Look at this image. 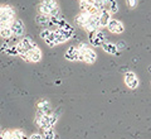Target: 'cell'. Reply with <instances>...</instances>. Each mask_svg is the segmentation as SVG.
Listing matches in <instances>:
<instances>
[{"label":"cell","instance_id":"484cf974","mask_svg":"<svg viewBox=\"0 0 151 139\" xmlns=\"http://www.w3.org/2000/svg\"><path fill=\"white\" fill-rule=\"evenodd\" d=\"M29 139H44V138H43V135H40V134L35 133V134H32V135L29 137Z\"/></svg>","mask_w":151,"mask_h":139},{"label":"cell","instance_id":"3957f363","mask_svg":"<svg viewBox=\"0 0 151 139\" xmlns=\"http://www.w3.org/2000/svg\"><path fill=\"white\" fill-rule=\"evenodd\" d=\"M10 29H12V33H13V37L15 38H20L24 34V31H25V25L23 23L22 19H14V22L12 23L10 25Z\"/></svg>","mask_w":151,"mask_h":139},{"label":"cell","instance_id":"52a82bcc","mask_svg":"<svg viewBox=\"0 0 151 139\" xmlns=\"http://www.w3.org/2000/svg\"><path fill=\"white\" fill-rule=\"evenodd\" d=\"M27 55H28V62H33V63L39 62L42 60V56H43V53H42L39 47H37V48L29 51Z\"/></svg>","mask_w":151,"mask_h":139},{"label":"cell","instance_id":"8fae6325","mask_svg":"<svg viewBox=\"0 0 151 139\" xmlns=\"http://www.w3.org/2000/svg\"><path fill=\"white\" fill-rule=\"evenodd\" d=\"M111 15H112V14L108 10H105V12H102L100 14V27L101 28H106L107 27V24L110 23V20L112 19Z\"/></svg>","mask_w":151,"mask_h":139},{"label":"cell","instance_id":"83f0119b","mask_svg":"<svg viewBox=\"0 0 151 139\" xmlns=\"http://www.w3.org/2000/svg\"><path fill=\"white\" fill-rule=\"evenodd\" d=\"M22 139H29V138H28V137H25V134H24V137H23Z\"/></svg>","mask_w":151,"mask_h":139},{"label":"cell","instance_id":"8992f818","mask_svg":"<svg viewBox=\"0 0 151 139\" xmlns=\"http://www.w3.org/2000/svg\"><path fill=\"white\" fill-rule=\"evenodd\" d=\"M125 84L129 89H136L139 86V79L132 71H129V72L125 74Z\"/></svg>","mask_w":151,"mask_h":139},{"label":"cell","instance_id":"44dd1931","mask_svg":"<svg viewBox=\"0 0 151 139\" xmlns=\"http://www.w3.org/2000/svg\"><path fill=\"white\" fill-rule=\"evenodd\" d=\"M108 12H110L111 14H115L119 12V5H117L116 0H113V1L110 3V7H108Z\"/></svg>","mask_w":151,"mask_h":139},{"label":"cell","instance_id":"277c9868","mask_svg":"<svg viewBox=\"0 0 151 139\" xmlns=\"http://www.w3.org/2000/svg\"><path fill=\"white\" fill-rule=\"evenodd\" d=\"M84 29H86L87 32H89V33L97 31V29H101V27H100V15H98V14L89 15L86 25H84Z\"/></svg>","mask_w":151,"mask_h":139},{"label":"cell","instance_id":"7402d4cb","mask_svg":"<svg viewBox=\"0 0 151 139\" xmlns=\"http://www.w3.org/2000/svg\"><path fill=\"white\" fill-rule=\"evenodd\" d=\"M77 48H78L79 52H82V53H83V52H86L88 48H91V47H89V44H87V43L82 42V43H79V44H78Z\"/></svg>","mask_w":151,"mask_h":139},{"label":"cell","instance_id":"cb8c5ba5","mask_svg":"<svg viewBox=\"0 0 151 139\" xmlns=\"http://www.w3.org/2000/svg\"><path fill=\"white\" fill-rule=\"evenodd\" d=\"M50 32H52L50 29H44V31H42V32H40V38H42V39H43V41H45L47 38L49 37Z\"/></svg>","mask_w":151,"mask_h":139},{"label":"cell","instance_id":"ac0fdd59","mask_svg":"<svg viewBox=\"0 0 151 139\" xmlns=\"http://www.w3.org/2000/svg\"><path fill=\"white\" fill-rule=\"evenodd\" d=\"M38 13L42 14V15H47V17H49L50 10H49V9L47 8L45 5H43V4H39V5H38Z\"/></svg>","mask_w":151,"mask_h":139},{"label":"cell","instance_id":"4316f807","mask_svg":"<svg viewBox=\"0 0 151 139\" xmlns=\"http://www.w3.org/2000/svg\"><path fill=\"white\" fill-rule=\"evenodd\" d=\"M116 47H117V49H124V48H126V44L124 42H120L116 44Z\"/></svg>","mask_w":151,"mask_h":139},{"label":"cell","instance_id":"9c48e42d","mask_svg":"<svg viewBox=\"0 0 151 139\" xmlns=\"http://www.w3.org/2000/svg\"><path fill=\"white\" fill-rule=\"evenodd\" d=\"M78 55H79L78 48L72 46V47H69L67 52H65L64 57H65V60H68V61H78Z\"/></svg>","mask_w":151,"mask_h":139},{"label":"cell","instance_id":"4fadbf2b","mask_svg":"<svg viewBox=\"0 0 151 139\" xmlns=\"http://www.w3.org/2000/svg\"><path fill=\"white\" fill-rule=\"evenodd\" d=\"M103 51L107 52V53H110V55H116V53H119V49H117V47L116 44H113V43H110V42H105L101 46Z\"/></svg>","mask_w":151,"mask_h":139},{"label":"cell","instance_id":"ba28073f","mask_svg":"<svg viewBox=\"0 0 151 139\" xmlns=\"http://www.w3.org/2000/svg\"><path fill=\"white\" fill-rule=\"evenodd\" d=\"M38 111H40V113H43L45 115H50V114H53L52 113V109H50V104L48 100H40L39 103H38Z\"/></svg>","mask_w":151,"mask_h":139},{"label":"cell","instance_id":"ffe728a7","mask_svg":"<svg viewBox=\"0 0 151 139\" xmlns=\"http://www.w3.org/2000/svg\"><path fill=\"white\" fill-rule=\"evenodd\" d=\"M54 37H55V32H54V31H52V32H50V34H49V37L44 41V42H45V44H48L49 47H54V46H55V44H54Z\"/></svg>","mask_w":151,"mask_h":139},{"label":"cell","instance_id":"2e32d148","mask_svg":"<svg viewBox=\"0 0 151 139\" xmlns=\"http://www.w3.org/2000/svg\"><path fill=\"white\" fill-rule=\"evenodd\" d=\"M0 37L4 38V39H10L13 38V33L10 28H4V29H0Z\"/></svg>","mask_w":151,"mask_h":139},{"label":"cell","instance_id":"6da1fadb","mask_svg":"<svg viewBox=\"0 0 151 139\" xmlns=\"http://www.w3.org/2000/svg\"><path fill=\"white\" fill-rule=\"evenodd\" d=\"M89 42L93 47H101L106 42V36L101 29H97L89 33Z\"/></svg>","mask_w":151,"mask_h":139},{"label":"cell","instance_id":"30bf717a","mask_svg":"<svg viewBox=\"0 0 151 139\" xmlns=\"http://www.w3.org/2000/svg\"><path fill=\"white\" fill-rule=\"evenodd\" d=\"M88 14L86 13H79L78 15H76L74 18V22H76V24H77L79 28H82V29H84V25H86V23L88 20Z\"/></svg>","mask_w":151,"mask_h":139},{"label":"cell","instance_id":"7a4b0ae2","mask_svg":"<svg viewBox=\"0 0 151 139\" xmlns=\"http://www.w3.org/2000/svg\"><path fill=\"white\" fill-rule=\"evenodd\" d=\"M52 115V114H50ZM50 115H45L40 111H37V116H35V124L40 129H50L52 125H50Z\"/></svg>","mask_w":151,"mask_h":139},{"label":"cell","instance_id":"603a6c76","mask_svg":"<svg viewBox=\"0 0 151 139\" xmlns=\"http://www.w3.org/2000/svg\"><path fill=\"white\" fill-rule=\"evenodd\" d=\"M6 55L9 56H18V52H17V48H15V46H10L8 48V51L5 52Z\"/></svg>","mask_w":151,"mask_h":139},{"label":"cell","instance_id":"7c38bea8","mask_svg":"<svg viewBox=\"0 0 151 139\" xmlns=\"http://www.w3.org/2000/svg\"><path fill=\"white\" fill-rule=\"evenodd\" d=\"M83 55H84V62H87V63H94L97 60V53L92 48H88L86 52H83Z\"/></svg>","mask_w":151,"mask_h":139},{"label":"cell","instance_id":"9a60e30c","mask_svg":"<svg viewBox=\"0 0 151 139\" xmlns=\"http://www.w3.org/2000/svg\"><path fill=\"white\" fill-rule=\"evenodd\" d=\"M40 4L45 5L47 8L49 9V10H53V9H55V8H59L58 1H57V0H42Z\"/></svg>","mask_w":151,"mask_h":139},{"label":"cell","instance_id":"d6986e66","mask_svg":"<svg viewBox=\"0 0 151 139\" xmlns=\"http://www.w3.org/2000/svg\"><path fill=\"white\" fill-rule=\"evenodd\" d=\"M43 138L44 139H55V134L53 132V129H45L43 130Z\"/></svg>","mask_w":151,"mask_h":139},{"label":"cell","instance_id":"5bb4252c","mask_svg":"<svg viewBox=\"0 0 151 139\" xmlns=\"http://www.w3.org/2000/svg\"><path fill=\"white\" fill-rule=\"evenodd\" d=\"M35 22L42 27H50V18L47 15H42V14H38L35 17Z\"/></svg>","mask_w":151,"mask_h":139},{"label":"cell","instance_id":"e0dca14e","mask_svg":"<svg viewBox=\"0 0 151 139\" xmlns=\"http://www.w3.org/2000/svg\"><path fill=\"white\" fill-rule=\"evenodd\" d=\"M55 32V31H54ZM68 39L65 38L64 36H62V34H59V33H57L55 32V37H54V44L57 46V44H62V43H64V42H67Z\"/></svg>","mask_w":151,"mask_h":139},{"label":"cell","instance_id":"d4e9b609","mask_svg":"<svg viewBox=\"0 0 151 139\" xmlns=\"http://www.w3.org/2000/svg\"><path fill=\"white\" fill-rule=\"evenodd\" d=\"M127 4L131 9H135L136 5H137V0H127Z\"/></svg>","mask_w":151,"mask_h":139},{"label":"cell","instance_id":"5b68a950","mask_svg":"<svg viewBox=\"0 0 151 139\" xmlns=\"http://www.w3.org/2000/svg\"><path fill=\"white\" fill-rule=\"evenodd\" d=\"M106 28L111 33H113V34H121V33H124V31H125V25L122 24V22L117 20V19H111Z\"/></svg>","mask_w":151,"mask_h":139}]
</instances>
